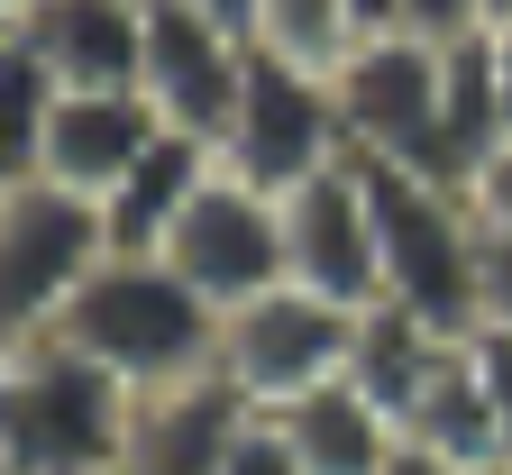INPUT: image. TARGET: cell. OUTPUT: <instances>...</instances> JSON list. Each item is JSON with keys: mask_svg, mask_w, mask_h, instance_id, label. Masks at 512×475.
Instances as JSON below:
<instances>
[{"mask_svg": "<svg viewBox=\"0 0 512 475\" xmlns=\"http://www.w3.org/2000/svg\"><path fill=\"white\" fill-rule=\"evenodd\" d=\"M494 74H503V128H512V19H494Z\"/></svg>", "mask_w": 512, "mask_h": 475, "instance_id": "obj_22", "label": "cell"}, {"mask_svg": "<svg viewBox=\"0 0 512 475\" xmlns=\"http://www.w3.org/2000/svg\"><path fill=\"white\" fill-rule=\"evenodd\" d=\"M357 10L348 0H266L256 10V46L284 55V64H320V74H339V55L357 46Z\"/></svg>", "mask_w": 512, "mask_h": 475, "instance_id": "obj_17", "label": "cell"}, {"mask_svg": "<svg viewBox=\"0 0 512 475\" xmlns=\"http://www.w3.org/2000/svg\"><path fill=\"white\" fill-rule=\"evenodd\" d=\"M37 338H64L74 357L110 366L128 393H165V384H192L220 366V311L165 256H110Z\"/></svg>", "mask_w": 512, "mask_h": 475, "instance_id": "obj_1", "label": "cell"}, {"mask_svg": "<svg viewBox=\"0 0 512 475\" xmlns=\"http://www.w3.org/2000/svg\"><path fill=\"white\" fill-rule=\"evenodd\" d=\"M485 475H512V466H485Z\"/></svg>", "mask_w": 512, "mask_h": 475, "instance_id": "obj_28", "label": "cell"}, {"mask_svg": "<svg viewBox=\"0 0 512 475\" xmlns=\"http://www.w3.org/2000/svg\"><path fill=\"white\" fill-rule=\"evenodd\" d=\"M256 412L229 393V375H192V384H165V393H138V421H128V457L119 475H220L238 430Z\"/></svg>", "mask_w": 512, "mask_h": 475, "instance_id": "obj_13", "label": "cell"}, {"mask_svg": "<svg viewBox=\"0 0 512 475\" xmlns=\"http://www.w3.org/2000/svg\"><path fill=\"white\" fill-rule=\"evenodd\" d=\"M192 10H211V19H229V28L256 37V10H266V0H192Z\"/></svg>", "mask_w": 512, "mask_h": 475, "instance_id": "obj_23", "label": "cell"}, {"mask_svg": "<svg viewBox=\"0 0 512 475\" xmlns=\"http://www.w3.org/2000/svg\"><path fill=\"white\" fill-rule=\"evenodd\" d=\"M247 64H256V37L192 10V0H147V55H138V92L165 128H183V138H211L247 92Z\"/></svg>", "mask_w": 512, "mask_h": 475, "instance_id": "obj_9", "label": "cell"}, {"mask_svg": "<svg viewBox=\"0 0 512 475\" xmlns=\"http://www.w3.org/2000/svg\"><path fill=\"white\" fill-rule=\"evenodd\" d=\"M110 265V220L101 201L46 174L0 183V302H10V338L55 329V311L74 302Z\"/></svg>", "mask_w": 512, "mask_h": 475, "instance_id": "obj_5", "label": "cell"}, {"mask_svg": "<svg viewBox=\"0 0 512 475\" xmlns=\"http://www.w3.org/2000/svg\"><path fill=\"white\" fill-rule=\"evenodd\" d=\"M348 10H357L366 37H375V28H403V0H348Z\"/></svg>", "mask_w": 512, "mask_h": 475, "instance_id": "obj_24", "label": "cell"}, {"mask_svg": "<svg viewBox=\"0 0 512 475\" xmlns=\"http://www.w3.org/2000/svg\"><path fill=\"white\" fill-rule=\"evenodd\" d=\"M357 320L348 302L330 293H302V284H275L266 302L247 311H220V375L247 412H293L302 393L339 384L348 357H357Z\"/></svg>", "mask_w": 512, "mask_h": 475, "instance_id": "obj_6", "label": "cell"}, {"mask_svg": "<svg viewBox=\"0 0 512 475\" xmlns=\"http://www.w3.org/2000/svg\"><path fill=\"white\" fill-rule=\"evenodd\" d=\"M485 375H494V421H503V466H512V338H485Z\"/></svg>", "mask_w": 512, "mask_h": 475, "instance_id": "obj_21", "label": "cell"}, {"mask_svg": "<svg viewBox=\"0 0 512 475\" xmlns=\"http://www.w3.org/2000/svg\"><path fill=\"white\" fill-rule=\"evenodd\" d=\"M156 110H147V92H64L55 101V119H46V147H37V165L28 174H46V183H74V192H110L128 165H138L147 147H156ZM10 183V174H0Z\"/></svg>", "mask_w": 512, "mask_h": 475, "instance_id": "obj_14", "label": "cell"}, {"mask_svg": "<svg viewBox=\"0 0 512 475\" xmlns=\"http://www.w3.org/2000/svg\"><path fill=\"white\" fill-rule=\"evenodd\" d=\"M485 19H512V0H485Z\"/></svg>", "mask_w": 512, "mask_h": 475, "instance_id": "obj_26", "label": "cell"}, {"mask_svg": "<svg viewBox=\"0 0 512 475\" xmlns=\"http://www.w3.org/2000/svg\"><path fill=\"white\" fill-rule=\"evenodd\" d=\"M330 92H339V119H348V156L458 183V165H448V46L430 28L357 37L339 55Z\"/></svg>", "mask_w": 512, "mask_h": 475, "instance_id": "obj_4", "label": "cell"}, {"mask_svg": "<svg viewBox=\"0 0 512 475\" xmlns=\"http://www.w3.org/2000/svg\"><path fill=\"white\" fill-rule=\"evenodd\" d=\"M366 192H375V238H384V302L421 311L430 329H476L485 220H476L467 183H439L412 165H366Z\"/></svg>", "mask_w": 512, "mask_h": 475, "instance_id": "obj_3", "label": "cell"}, {"mask_svg": "<svg viewBox=\"0 0 512 475\" xmlns=\"http://www.w3.org/2000/svg\"><path fill=\"white\" fill-rule=\"evenodd\" d=\"M220 165H238L247 183H266V192H293L311 174H330L348 165V119H339V92L320 64H284L256 46L247 64V92L220 128Z\"/></svg>", "mask_w": 512, "mask_h": 475, "instance_id": "obj_8", "label": "cell"}, {"mask_svg": "<svg viewBox=\"0 0 512 475\" xmlns=\"http://www.w3.org/2000/svg\"><path fill=\"white\" fill-rule=\"evenodd\" d=\"M394 475H458V466H430V457H412V448H403V466H394Z\"/></svg>", "mask_w": 512, "mask_h": 475, "instance_id": "obj_25", "label": "cell"}, {"mask_svg": "<svg viewBox=\"0 0 512 475\" xmlns=\"http://www.w3.org/2000/svg\"><path fill=\"white\" fill-rule=\"evenodd\" d=\"M284 229H293V284L302 293H330L348 311L384 302V238H375V192L366 165H330L284 192Z\"/></svg>", "mask_w": 512, "mask_h": 475, "instance_id": "obj_10", "label": "cell"}, {"mask_svg": "<svg viewBox=\"0 0 512 475\" xmlns=\"http://www.w3.org/2000/svg\"><path fill=\"white\" fill-rule=\"evenodd\" d=\"M403 448L430 457V466H458V475H485L503 466V421H494V375H485V338L458 329L439 348V366L421 375V393L403 402Z\"/></svg>", "mask_w": 512, "mask_h": 475, "instance_id": "obj_12", "label": "cell"}, {"mask_svg": "<svg viewBox=\"0 0 512 475\" xmlns=\"http://www.w3.org/2000/svg\"><path fill=\"white\" fill-rule=\"evenodd\" d=\"M220 147L211 138H183V128H156V147L128 165L110 192H101V220H110V256H156L174 238V220L192 211V192L211 183Z\"/></svg>", "mask_w": 512, "mask_h": 475, "instance_id": "obj_15", "label": "cell"}, {"mask_svg": "<svg viewBox=\"0 0 512 475\" xmlns=\"http://www.w3.org/2000/svg\"><path fill=\"white\" fill-rule=\"evenodd\" d=\"M403 28H430V37L485 28V0H403Z\"/></svg>", "mask_w": 512, "mask_h": 475, "instance_id": "obj_20", "label": "cell"}, {"mask_svg": "<svg viewBox=\"0 0 512 475\" xmlns=\"http://www.w3.org/2000/svg\"><path fill=\"white\" fill-rule=\"evenodd\" d=\"M266 421L293 439V457L311 475H394L403 466V421L384 412V402H366L348 375L320 384V393H302L293 412H266Z\"/></svg>", "mask_w": 512, "mask_h": 475, "instance_id": "obj_16", "label": "cell"}, {"mask_svg": "<svg viewBox=\"0 0 512 475\" xmlns=\"http://www.w3.org/2000/svg\"><path fill=\"white\" fill-rule=\"evenodd\" d=\"M138 393L64 338H10L0 375V475H119Z\"/></svg>", "mask_w": 512, "mask_h": 475, "instance_id": "obj_2", "label": "cell"}, {"mask_svg": "<svg viewBox=\"0 0 512 475\" xmlns=\"http://www.w3.org/2000/svg\"><path fill=\"white\" fill-rule=\"evenodd\" d=\"M174 275L202 293L211 311H247L275 284H293V229H284V192L247 183L238 165H211V183L192 192V211L156 247Z\"/></svg>", "mask_w": 512, "mask_h": 475, "instance_id": "obj_7", "label": "cell"}, {"mask_svg": "<svg viewBox=\"0 0 512 475\" xmlns=\"http://www.w3.org/2000/svg\"><path fill=\"white\" fill-rule=\"evenodd\" d=\"M467 201H476V220H485V229H503V238H512V138L467 174Z\"/></svg>", "mask_w": 512, "mask_h": 475, "instance_id": "obj_19", "label": "cell"}, {"mask_svg": "<svg viewBox=\"0 0 512 475\" xmlns=\"http://www.w3.org/2000/svg\"><path fill=\"white\" fill-rule=\"evenodd\" d=\"M0 10H28V0H0Z\"/></svg>", "mask_w": 512, "mask_h": 475, "instance_id": "obj_27", "label": "cell"}, {"mask_svg": "<svg viewBox=\"0 0 512 475\" xmlns=\"http://www.w3.org/2000/svg\"><path fill=\"white\" fill-rule=\"evenodd\" d=\"M0 37L28 46L64 92H138L147 0H28L0 10Z\"/></svg>", "mask_w": 512, "mask_h": 475, "instance_id": "obj_11", "label": "cell"}, {"mask_svg": "<svg viewBox=\"0 0 512 475\" xmlns=\"http://www.w3.org/2000/svg\"><path fill=\"white\" fill-rule=\"evenodd\" d=\"M220 475H311V466L293 457V439H284L266 412H256V421L238 430V448H229V466H220Z\"/></svg>", "mask_w": 512, "mask_h": 475, "instance_id": "obj_18", "label": "cell"}]
</instances>
